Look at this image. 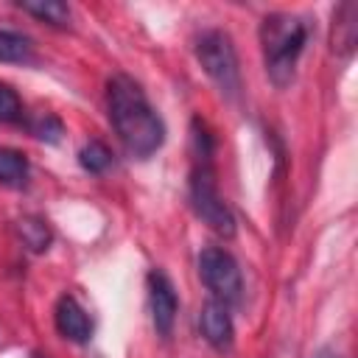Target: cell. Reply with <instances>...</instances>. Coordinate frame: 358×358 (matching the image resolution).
<instances>
[{
	"mask_svg": "<svg viewBox=\"0 0 358 358\" xmlns=\"http://www.w3.org/2000/svg\"><path fill=\"white\" fill-rule=\"evenodd\" d=\"M78 162L84 171L90 173H103L109 165H112V151L101 143V140H90L81 151H78Z\"/></svg>",
	"mask_w": 358,
	"mask_h": 358,
	"instance_id": "cell-14",
	"label": "cell"
},
{
	"mask_svg": "<svg viewBox=\"0 0 358 358\" xmlns=\"http://www.w3.org/2000/svg\"><path fill=\"white\" fill-rule=\"evenodd\" d=\"M148 305H151V322H154L157 333L168 338L173 330V322H176L179 296H176V288L168 280V274L159 268L148 271Z\"/></svg>",
	"mask_w": 358,
	"mask_h": 358,
	"instance_id": "cell-6",
	"label": "cell"
},
{
	"mask_svg": "<svg viewBox=\"0 0 358 358\" xmlns=\"http://www.w3.org/2000/svg\"><path fill=\"white\" fill-rule=\"evenodd\" d=\"M31 39L25 34H17V31H6L0 28V62H28L31 59Z\"/></svg>",
	"mask_w": 358,
	"mask_h": 358,
	"instance_id": "cell-13",
	"label": "cell"
},
{
	"mask_svg": "<svg viewBox=\"0 0 358 358\" xmlns=\"http://www.w3.org/2000/svg\"><path fill=\"white\" fill-rule=\"evenodd\" d=\"M53 322H56V330L70 341L84 344L92 336V322L87 316V310L76 302V296H67V294L59 296L56 310H53Z\"/></svg>",
	"mask_w": 358,
	"mask_h": 358,
	"instance_id": "cell-8",
	"label": "cell"
},
{
	"mask_svg": "<svg viewBox=\"0 0 358 358\" xmlns=\"http://www.w3.org/2000/svg\"><path fill=\"white\" fill-rule=\"evenodd\" d=\"M319 358H338V355H330V352H322Z\"/></svg>",
	"mask_w": 358,
	"mask_h": 358,
	"instance_id": "cell-17",
	"label": "cell"
},
{
	"mask_svg": "<svg viewBox=\"0 0 358 358\" xmlns=\"http://www.w3.org/2000/svg\"><path fill=\"white\" fill-rule=\"evenodd\" d=\"M17 6L25 14H31V17H36V20H42V22L53 25V28H67L70 17H73L70 6L62 3V0H20Z\"/></svg>",
	"mask_w": 358,
	"mask_h": 358,
	"instance_id": "cell-10",
	"label": "cell"
},
{
	"mask_svg": "<svg viewBox=\"0 0 358 358\" xmlns=\"http://www.w3.org/2000/svg\"><path fill=\"white\" fill-rule=\"evenodd\" d=\"M193 145H196V165L190 173V204L193 213L218 235L232 238L235 235V215L229 210V204L218 196L215 187V171H213V140L207 134V129L201 126V120H193Z\"/></svg>",
	"mask_w": 358,
	"mask_h": 358,
	"instance_id": "cell-2",
	"label": "cell"
},
{
	"mask_svg": "<svg viewBox=\"0 0 358 358\" xmlns=\"http://www.w3.org/2000/svg\"><path fill=\"white\" fill-rule=\"evenodd\" d=\"M196 59L204 67V73L213 78V84L227 95L238 98L241 92V67H238V53L232 45V36L227 31H204L196 39Z\"/></svg>",
	"mask_w": 358,
	"mask_h": 358,
	"instance_id": "cell-4",
	"label": "cell"
},
{
	"mask_svg": "<svg viewBox=\"0 0 358 358\" xmlns=\"http://www.w3.org/2000/svg\"><path fill=\"white\" fill-rule=\"evenodd\" d=\"M106 106L112 129L117 131L129 154L145 159L165 143V123L134 78L123 73L112 76L106 84Z\"/></svg>",
	"mask_w": 358,
	"mask_h": 358,
	"instance_id": "cell-1",
	"label": "cell"
},
{
	"mask_svg": "<svg viewBox=\"0 0 358 358\" xmlns=\"http://www.w3.org/2000/svg\"><path fill=\"white\" fill-rule=\"evenodd\" d=\"M20 115H22L20 95L8 84H0V123H14L20 120Z\"/></svg>",
	"mask_w": 358,
	"mask_h": 358,
	"instance_id": "cell-15",
	"label": "cell"
},
{
	"mask_svg": "<svg viewBox=\"0 0 358 358\" xmlns=\"http://www.w3.org/2000/svg\"><path fill=\"white\" fill-rule=\"evenodd\" d=\"M34 134H36L39 140H48V143H56V140L62 137V123H59L56 117H50V115H45V117H39V123L34 126Z\"/></svg>",
	"mask_w": 358,
	"mask_h": 358,
	"instance_id": "cell-16",
	"label": "cell"
},
{
	"mask_svg": "<svg viewBox=\"0 0 358 358\" xmlns=\"http://www.w3.org/2000/svg\"><path fill=\"white\" fill-rule=\"evenodd\" d=\"M308 42V22L296 14H268L260 22V48L266 73L277 87L291 84L296 62Z\"/></svg>",
	"mask_w": 358,
	"mask_h": 358,
	"instance_id": "cell-3",
	"label": "cell"
},
{
	"mask_svg": "<svg viewBox=\"0 0 358 358\" xmlns=\"http://www.w3.org/2000/svg\"><path fill=\"white\" fill-rule=\"evenodd\" d=\"M28 176V159L17 148H0V185H22Z\"/></svg>",
	"mask_w": 358,
	"mask_h": 358,
	"instance_id": "cell-12",
	"label": "cell"
},
{
	"mask_svg": "<svg viewBox=\"0 0 358 358\" xmlns=\"http://www.w3.org/2000/svg\"><path fill=\"white\" fill-rule=\"evenodd\" d=\"M355 45H358V6L347 0L333 11V50L347 59L352 56Z\"/></svg>",
	"mask_w": 358,
	"mask_h": 358,
	"instance_id": "cell-9",
	"label": "cell"
},
{
	"mask_svg": "<svg viewBox=\"0 0 358 358\" xmlns=\"http://www.w3.org/2000/svg\"><path fill=\"white\" fill-rule=\"evenodd\" d=\"M17 232H20L22 243H25L31 252H45V249L50 246V241H53L48 221H42V218H36V215L20 218V221H17Z\"/></svg>",
	"mask_w": 358,
	"mask_h": 358,
	"instance_id": "cell-11",
	"label": "cell"
},
{
	"mask_svg": "<svg viewBox=\"0 0 358 358\" xmlns=\"http://www.w3.org/2000/svg\"><path fill=\"white\" fill-rule=\"evenodd\" d=\"M199 327H201V336L210 347L215 350H227L232 344V316H229V305L218 302V299H207L201 305V313H199Z\"/></svg>",
	"mask_w": 358,
	"mask_h": 358,
	"instance_id": "cell-7",
	"label": "cell"
},
{
	"mask_svg": "<svg viewBox=\"0 0 358 358\" xmlns=\"http://www.w3.org/2000/svg\"><path fill=\"white\" fill-rule=\"evenodd\" d=\"M199 277L207 285V291L213 294V299H218L224 305L241 302V294H243L241 266L227 249H221V246L201 249V255H199Z\"/></svg>",
	"mask_w": 358,
	"mask_h": 358,
	"instance_id": "cell-5",
	"label": "cell"
},
{
	"mask_svg": "<svg viewBox=\"0 0 358 358\" xmlns=\"http://www.w3.org/2000/svg\"><path fill=\"white\" fill-rule=\"evenodd\" d=\"M34 358H48V355H34Z\"/></svg>",
	"mask_w": 358,
	"mask_h": 358,
	"instance_id": "cell-18",
	"label": "cell"
}]
</instances>
